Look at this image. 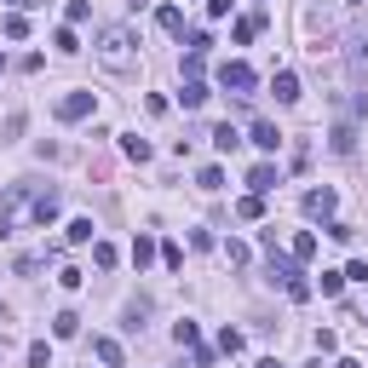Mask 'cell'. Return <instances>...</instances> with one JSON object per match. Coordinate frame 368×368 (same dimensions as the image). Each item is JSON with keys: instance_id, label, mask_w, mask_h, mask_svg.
Segmentation results:
<instances>
[{"instance_id": "cell-1", "label": "cell", "mask_w": 368, "mask_h": 368, "mask_svg": "<svg viewBox=\"0 0 368 368\" xmlns=\"http://www.w3.org/2000/svg\"><path fill=\"white\" fill-rule=\"evenodd\" d=\"M92 52H98V64H104V69L127 75V69H132V35H127L121 23H110V29H98V40H92Z\"/></svg>"}, {"instance_id": "cell-2", "label": "cell", "mask_w": 368, "mask_h": 368, "mask_svg": "<svg viewBox=\"0 0 368 368\" xmlns=\"http://www.w3.org/2000/svg\"><path fill=\"white\" fill-rule=\"evenodd\" d=\"M23 207H35V196H29V184H12V190H6V202H0V236H12V230H18Z\"/></svg>"}, {"instance_id": "cell-3", "label": "cell", "mask_w": 368, "mask_h": 368, "mask_svg": "<svg viewBox=\"0 0 368 368\" xmlns=\"http://www.w3.org/2000/svg\"><path fill=\"white\" fill-rule=\"evenodd\" d=\"M219 86L236 92V98H248V92H253V69H248V64H224V69H219Z\"/></svg>"}, {"instance_id": "cell-4", "label": "cell", "mask_w": 368, "mask_h": 368, "mask_svg": "<svg viewBox=\"0 0 368 368\" xmlns=\"http://www.w3.org/2000/svg\"><path fill=\"white\" fill-rule=\"evenodd\" d=\"M311 219H334V207H340V196L328 190V184H322V190H305V202H299Z\"/></svg>"}, {"instance_id": "cell-5", "label": "cell", "mask_w": 368, "mask_h": 368, "mask_svg": "<svg viewBox=\"0 0 368 368\" xmlns=\"http://www.w3.org/2000/svg\"><path fill=\"white\" fill-rule=\"evenodd\" d=\"M270 92H276V104H299V75L294 69H276L270 75Z\"/></svg>"}, {"instance_id": "cell-6", "label": "cell", "mask_w": 368, "mask_h": 368, "mask_svg": "<svg viewBox=\"0 0 368 368\" xmlns=\"http://www.w3.org/2000/svg\"><path fill=\"white\" fill-rule=\"evenodd\" d=\"M92 104H98L92 92H69V98L58 104V121H81V115H92Z\"/></svg>"}, {"instance_id": "cell-7", "label": "cell", "mask_w": 368, "mask_h": 368, "mask_svg": "<svg viewBox=\"0 0 368 368\" xmlns=\"http://www.w3.org/2000/svg\"><path fill=\"white\" fill-rule=\"evenodd\" d=\"M294 276H305V270H299V259H288V253H276V248H270V282H282V288H288Z\"/></svg>"}, {"instance_id": "cell-8", "label": "cell", "mask_w": 368, "mask_h": 368, "mask_svg": "<svg viewBox=\"0 0 368 368\" xmlns=\"http://www.w3.org/2000/svg\"><path fill=\"white\" fill-rule=\"evenodd\" d=\"M29 219H35V224H52V219H58V190H40L35 207H29Z\"/></svg>"}, {"instance_id": "cell-9", "label": "cell", "mask_w": 368, "mask_h": 368, "mask_svg": "<svg viewBox=\"0 0 368 368\" xmlns=\"http://www.w3.org/2000/svg\"><path fill=\"white\" fill-rule=\"evenodd\" d=\"M207 98H213V92H207L202 81H184V86H178V104H184V110H202Z\"/></svg>"}, {"instance_id": "cell-10", "label": "cell", "mask_w": 368, "mask_h": 368, "mask_svg": "<svg viewBox=\"0 0 368 368\" xmlns=\"http://www.w3.org/2000/svg\"><path fill=\"white\" fill-rule=\"evenodd\" d=\"M92 357H98L104 368H121V345H115L110 334H98V340H92Z\"/></svg>"}, {"instance_id": "cell-11", "label": "cell", "mask_w": 368, "mask_h": 368, "mask_svg": "<svg viewBox=\"0 0 368 368\" xmlns=\"http://www.w3.org/2000/svg\"><path fill=\"white\" fill-rule=\"evenodd\" d=\"M248 144H253V150H276V144H282V132H276L270 121H253V138H248Z\"/></svg>"}, {"instance_id": "cell-12", "label": "cell", "mask_w": 368, "mask_h": 368, "mask_svg": "<svg viewBox=\"0 0 368 368\" xmlns=\"http://www.w3.org/2000/svg\"><path fill=\"white\" fill-rule=\"evenodd\" d=\"M248 184H253V196H265V190H276V167H270V161H259V167L248 173Z\"/></svg>"}, {"instance_id": "cell-13", "label": "cell", "mask_w": 368, "mask_h": 368, "mask_svg": "<svg viewBox=\"0 0 368 368\" xmlns=\"http://www.w3.org/2000/svg\"><path fill=\"white\" fill-rule=\"evenodd\" d=\"M52 334H58V340H75V334H81V316H75V311H58V316H52Z\"/></svg>"}, {"instance_id": "cell-14", "label": "cell", "mask_w": 368, "mask_h": 368, "mask_svg": "<svg viewBox=\"0 0 368 368\" xmlns=\"http://www.w3.org/2000/svg\"><path fill=\"white\" fill-rule=\"evenodd\" d=\"M351 150H357V127L340 121V127H334V156H351Z\"/></svg>"}, {"instance_id": "cell-15", "label": "cell", "mask_w": 368, "mask_h": 368, "mask_svg": "<svg viewBox=\"0 0 368 368\" xmlns=\"http://www.w3.org/2000/svg\"><path fill=\"white\" fill-rule=\"evenodd\" d=\"M92 265H98V270H115V265H121L115 242H92Z\"/></svg>"}, {"instance_id": "cell-16", "label": "cell", "mask_w": 368, "mask_h": 368, "mask_svg": "<svg viewBox=\"0 0 368 368\" xmlns=\"http://www.w3.org/2000/svg\"><path fill=\"white\" fill-rule=\"evenodd\" d=\"M213 144H219V150L230 156V150H236V144H242V132H236V127H230V121H224V127H213Z\"/></svg>"}, {"instance_id": "cell-17", "label": "cell", "mask_w": 368, "mask_h": 368, "mask_svg": "<svg viewBox=\"0 0 368 368\" xmlns=\"http://www.w3.org/2000/svg\"><path fill=\"white\" fill-rule=\"evenodd\" d=\"M121 150H127V161H150V144H144L138 132H127V138H121Z\"/></svg>"}, {"instance_id": "cell-18", "label": "cell", "mask_w": 368, "mask_h": 368, "mask_svg": "<svg viewBox=\"0 0 368 368\" xmlns=\"http://www.w3.org/2000/svg\"><path fill=\"white\" fill-rule=\"evenodd\" d=\"M92 230H98V224H92V219H69V230H64V236L81 248V242H92Z\"/></svg>"}, {"instance_id": "cell-19", "label": "cell", "mask_w": 368, "mask_h": 368, "mask_svg": "<svg viewBox=\"0 0 368 368\" xmlns=\"http://www.w3.org/2000/svg\"><path fill=\"white\" fill-rule=\"evenodd\" d=\"M156 253H161V248H156L150 236H138V242H132V265H138V270H144V265H150Z\"/></svg>"}, {"instance_id": "cell-20", "label": "cell", "mask_w": 368, "mask_h": 368, "mask_svg": "<svg viewBox=\"0 0 368 368\" xmlns=\"http://www.w3.org/2000/svg\"><path fill=\"white\" fill-rule=\"evenodd\" d=\"M156 23H161L167 35H178V29H184V12H178V6H161V12H156Z\"/></svg>"}, {"instance_id": "cell-21", "label": "cell", "mask_w": 368, "mask_h": 368, "mask_svg": "<svg viewBox=\"0 0 368 368\" xmlns=\"http://www.w3.org/2000/svg\"><path fill=\"white\" fill-rule=\"evenodd\" d=\"M242 345H248V340H242V328H224V334H219V351H224V357H236Z\"/></svg>"}, {"instance_id": "cell-22", "label": "cell", "mask_w": 368, "mask_h": 368, "mask_svg": "<svg viewBox=\"0 0 368 368\" xmlns=\"http://www.w3.org/2000/svg\"><path fill=\"white\" fill-rule=\"evenodd\" d=\"M29 368H52V345H46V340L29 345Z\"/></svg>"}, {"instance_id": "cell-23", "label": "cell", "mask_w": 368, "mask_h": 368, "mask_svg": "<svg viewBox=\"0 0 368 368\" xmlns=\"http://www.w3.org/2000/svg\"><path fill=\"white\" fill-rule=\"evenodd\" d=\"M253 35H259V18H242V23H236V29H230V40H236V46H248V40H253Z\"/></svg>"}, {"instance_id": "cell-24", "label": "cell", "mask_w": 368, "mask_h": 368, "mask_svg": "<svg viewBox=\"0 0 368 368\" xmlns=\"http://www.w3.org/2000/svg\"><path fill=\"white\" fill-rule=\"evenodd\" d=\"M294 259H316V236H311V230H299V236H294Z\"/></svg>"}, {"instance_id": "cell-25", "label": "cell", "mask_w": 368, "mask_h": 368, "mask_svg": "<svg viewBox=\"0 0 368 368\" xmlns=\"http://www.w3.org/2000/svg\"><path fill=\"white\" fill-rule=\"evenodd\" d=\"M196 184H202V190H219V184H224V167H202Z\"/></svg>"}, {"instance_id": "cell-26", "label": "cell", "mask_w": 368, "mask_h": 368, "mask_svg": "<svg viewBox=\"0 0 368 368\" xmlns=\"http://www.w3.org/2000/svg\"><path fill=\"white\" fill-rule=\"evenodd\" d=\"M340 288H345V270H322V294H328V299H334Z\"/></svg>"}, {"instance_id": "cell-27", "label": "cell", "mask_w": 368, "mask_h": 368, "mask_svg": "<svg viewBox=\"0 0 368 368\" xmlns=\"http://www.w3.org/2000/svg\"><path fill=\"white\" fill-rule=\"evenodd\" d=\"M173 340H178V345H196L202 334H196V322H190V316H184V322H178V328H173Z\"/></svg>"}, {"instance_id": "cell-28", "label": "cell", "mask_w": 368, "mask_h": 368, "mask_svg": "<svg viewBox=\"0 0 368 368\" xmlns=\"http://www.w3.org/2000/svg\"><path fill=\"white\" fill-rule=\"evenodd\" d=\"M236 213H242V219H259V213H265V196H242Z\"/></svg>"}, {"instance_id": "cell-29", "label": "cell", "mask_w": 368, "mask_h": 368, "mask_svg": "<svg viewBox=\"0 0 368 368\" xmlns=\"http://www.w3.org/2000/svg\"><path fill=\"white\" fill-rule=\"evenodd\" d=\"M161 265L178 270V265H184V248H178V242H161Z\"/></svg>"}, {"instance_id": "cell-30", "label": "cell", "mask_w": 368, "mask_h": 368, "mask_svg": "<svg viewBox=\"0 0 368 368\" xmlns=\"http://www.w3.org/2000/svg\"><path fill=\"white\" fill-rule=\"evenodd\" d=\"M52 46H58V52H81V40H75V29H58V35H52Z\"/></svg>"}, {"instance_id": "cell-31", "label": "cell", "mask_w": 368, "mask_h": 368, "mask_svg": "<svg viewBox=\"0 0 368 368\" xmlns=\"http://www.w3.org/2000/svg\"><path fill=\"white\" fill-rule=\"evenodd\" d=\"M6 35H12V40H23V35H29V18H23V12H12V18H6Z\"/></svg>"}, {"instance_id": "cell-32", "label": "cell", "mask_w": 368, "mask_h": 368, "mask_svg": "<svg viewBox=\"0 0 368 368\" xmlns=\"http://www.w3.org/2000/svg\"><path fill=\"white\" fill-rule=\"evenodd\" d=\"M144 316H150V305H127V328L138 334V328H144Z\"/></svg>"}, {"instance_id": "cell-33", "label": "cell", "mask_w": 368, "mask_h": 368, "mask_svg": "<svg viewBox=\"0 0 368 368\" xmlns=\"http://www.w3.org/2000/svg\"><path fill=\"white\" fill-rule=\"evenodd\" d=\"M224 259L230 265H248V242H224Z\"/></svg>"}, {"instance_id": "cell-34", "label": "cell", "mask_w": 368, "mask_h": 368, "mask_svg": "<svg viewBox=\"0 0 368 368\" xmlns=\"http://www.w3.org/2000/svg\"><path fill=\"white\" fill-rule=\"evenodd\" d=\"M288 299H299V305L311 299V282H305V276H294V282H288Z\"/></svg>"}, {"instance_id": "cell-35", "label": "cell", "mask_w": 368, "mask_h": 368, "mask_svg": "<svg viewBox=\"0 0 368 368\" xmlns=\"http://www.w3.org/2000/svg\"><path fill=\"white\" fill-rule=\"evenodd\" d=\"M334 368H362V362H357V357H340V362H334Z\"/></svg>"}, {"instance_id": "cell-36", "label": "cell", "mask_w": 368, "mask_h": 368, "mask_svg": "<svg viewBox=\"0 0 368 368\" xmlns=\"http://www.w3.org/2000/svg\"><path fill=\"white\" fill-rule=\"evenodd\" d=\"M259 368H288V362H276V357H265V362H259Z\"/></svg>"}, {"instance_id": "cell-37", "label": "cell", "mask_w": 368, "mask_h": 368, "mask_svg": "<svg viewBox=\"0 0 368 368\" xmlns=\"http://www.w3.org/2000/svg\"><path fill=\"white\" fill-rule=\"evenodd\" d=\"M18 6H40V0H18Z\"/></svg>"}, {"instance_id": "cell-38", "label": "cell", "mask_w": 368, "mask_h": 368, "mask_svg": "<svg viewBox=\"0 0 368 368\" xmlns=\"http://www.w3.org/2000/svg\"><path fill=\"white\" fill-rule=\"evenodd\" d=\"M0 75H6V58H0Z\"/></svg>"}]
</instances>
